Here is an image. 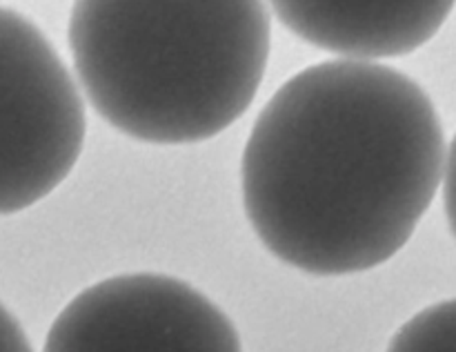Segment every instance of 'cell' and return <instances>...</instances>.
Here are the masks:
<instances>
[{
    "mask_svg": "<svg viewBox=\"0 0 456 352\" xmlns=\"http://www.w3.org/2000/svg\"><path fill=\"white\" fill-rule=\"evenodd\" d=\"M444 165V125L421 85L372 61H325L258 114L240 160L245 214L288 266L372 270L412 239Z\"/></svg>",
    "mask_w": 456,
    "mask_h": 352,
    "instance_id": "obj_1",
    "label": "cell"
},
{
    "mask_svg": "<svg viewBox=\"0 0 456 352\" xmlns=\"http://www.w3.org/2000/svg\"><path fill=\"white\" fill-rule=\"evenodd\" d=\"M0 352H34L16 316L0 303Z\"/></svg>",
    "mask_w": 456,
    "mask_h": 352,
    "instance_id": "obj_7",
    "label": "cell"
},
{
    "mask_svg": "<svg viewBox=\"0 0 456 352\" xmlns=\"http://www.w3.org/2000/svg\"><path fill=\"white\" fill-rule=\"evenodd\" d=\"M85 102L43 31L0 7V214L52 194L83 151Z\"/></svg>",
    "mask_w": 456,
    "mask_h": 352,
    "instance_id": "obj_3",
    "label": "cell"
},
{
    "mask_svg": "<svg viewBox=\"0 0 456 352\" xmlns=\"http://www.w3.org/2000/svg\"><path fill=\"white\" fill-rule=\"evenodd\" d=\"M305 43L354 61L395 58L430 43L456 0H270Z\"/></svg>",
    "mask_w": 456,
    "mask_h": 352,
    "instance_id": "obj_5",
    "label": "cell"
},
{
    "mask_svg": "<svg viewBox=\"0 0 456 352\" xmlns=\"http://www.w3.org/2000/svg\"><path fill=\"white\" fill-rule=\"evenodd\" d=\"M43 352H243L230 316L181 279L134 272L67 303Z\"/></svg>",
    "mask_w": 456,
    "mask_h": 352,
    "instance_id": "obj_4",
    "label": "cell"
},
{
    "mask_svg": "<svg viewBox=\"0 0 456 352\" xmlns=\"http://www.w3.org/2000/svg\"><path fill=\"white\" fill-rule=\"evenodd\" d=\"M272 47L263 0H74L69 49L89 105L125 136L209 141L256 98Z\"/></svg>",
    "mask_w": 456,
    "mask_h": 352,
    "instance_id": "obj_2",
    "label": "cell"
},
{
    "mask_svg": "<svg viewBox=\"0 0 456 352\" xmlns=\"http://www.w3.org/2000/svg\"><path fill=\"white\" fill-rule=\"evenodd\" d=\"M387 352H456V299L414 315L392 337Z\"/></svg>",
    "mask_w": 456,
    "mask_h": 352,
    "instance_id": "obj_6",
    "label": "cell"
},
{
    "mask_svg": "<svg viewBox=\"0 0 456 352\" xmlns=\"http://www.w3.org/2000/svg\"><path fill=\"white\" fill-rule=\"evenodd\" d=\"M444 203H445V214H448L450 230H452L456 239V134L450 143V150L445 154V165H444Z\"/></svg>",
    "mask_w": 456,
    "mask_h": 352,
    "instance_id": "obj_8",
    "label": "cell"
}]
</instances>
